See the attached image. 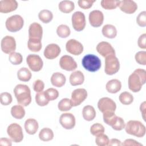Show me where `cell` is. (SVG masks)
Listing matches in <instances>:
<instances>
[{
  "label": "cell",
  "mask_w": 146,
  "mask_h": 146,
  "mask_svg": "<svg viewBox=\"0 0 146 146\" xmlns=\"http://www.w3.org/2000/svg\"><path fill=\"white\" fill-rule=\"evenodd\" d=\"M72 25L75 30L82 31L86 26V18L81 11H76L72 15Z\"/></svg>",
  "instance_id": "cell-10"
},
{
  "label": "cell",
  "mask_w": 146,
  "mask_h": 146,
  "mask_svg": "<svg viewBox=\"0 0 146 146\" xmlns=\"http://www.w3.org/2000/svg\"><path fill=\"white\" fill-rule=\"evenodd\" d=\"M98 107L99 111L102 113L107 112H115L116 104L111 98L104 97L99 99L98 101Z\"/></svg>",
  "instance_id": "cell-8"
},
{
  "label": "cell",
  "mask_w": 146,
  "mask_h": 146,
  "mask_svg": "<svg viewBox=\"0 0 146 146\" xmlns=\"http://www.w3.org/2000/svg\"><path fill=\"white\" fill-rule=\"evenodd\" d=\"M38 128V123L35 119L29 118L25 121V129L28 134L34 135L37 132Z\"/></svg>",
  "instance_id": "cell-22"
},
{
  "label": "cell",
  "mask_w": 146,
  "mask_h": 146,
  "mask_svg": "<svg viewBox=\"0 0 146 146\" xmlns=\"http://www.w3.org/2000/svg\"><path fill=\"white\" fill-rule=\"evenodd\" d=\"M119 100L124 105H129L133 102V96L129 92H123L119 95Z\"/></svg>",
  "instance_id": "cell-36"
},
{
  "label": "cell",
  "mask_w": 146,
  "mask_h": 146,
  "mask_svg": "<svg viewBox=\"0 0 146 146\" xmlns=\"http://www.w3.org/2000/svg\"><path fill=\"white\" fill-rule=\"evenodd\" d=\"M7 133L10 139L15 143H19L23 139V133L21 126L17 123L10 124L7 129Z\"/></svg>",
  "instance_id": "cell-7"
},
{
  "label": "cell",
  "mask_w": 146,
  "mask_h": 146,
  "mask_svg": "<svg viewBox=\"0 0 146 146\" xmlns=\"http://www.w3.org/2000/svg\"><path fill=\"white\" fill-rule=\"evenodd\" d=\"M136 22L139 26L145 27L146 26V11H143L139 14L136 18Z\"/></svg>",
  "instance_id": "cell-47"
},
{
  "label": "cell",
  "mask_w": 146,
  "mask_h": 146,
  "mask_svg": "<svg viewBox=\"0 0 146 146\" xmlns=\"http://www.w3.org/2000/svg\"><path fill=\"white\" fill-rule=\"evenodd\" d=\"M88 18L90 23L92 26L98 27L103 23L104 15L101 11L95 10L90 13Z\"/></svg>",
  "instance_id": "cell-16"
},
{
  "label": "cell",
  "mask_w": 146,
  "mask_h": 146,
  "mask_svg": "<svg viewBox=\"0 0 146 146\" xmlns=\"http://www.w3.org/2000/svg\"><path fill=\"white\" fill-rule=\"evenodd\" d=\"M125 123L123 118L120 117H117L115 123L112 126V128L115 131H121L125 128Z\"/></svg>",
  "instance_id": "cell-46"
},
{
  "label": "cell",
  "mask_w": 146,
  "mask_h": 146,
  "mask_svg": "<svg viewBox=\"0 0 146 146\" xmlns=\"http://www.w3.org/2000/svg\"><path fill=\"white\" fill-rule=\"evenodd\" d=\"M44 95L48 100L52 101L58 98L59 96V92L57 90L54 88H50L44 91Z\"/></svg>",
  "instance_id": "cell-42"
},
{
  "label": "cell",
  "mask_w": 146,
  "mask_h": 146,
  "mask_svg": "<svg viewBox=\"0 0 146 146\" xmlns=\"http://www.w3.org/2000/svg\"><path fill=\"white\" fill-rule=\"evenodd\" d=\"M58 7L60 11L64 13H70L74 10L75 5L71 1L64 0L60 2Z\"/></svg>",
  "instance_id": "cell-28"
},
{
  "label": "cell",
  "mask_w": 146,
  "mask_h": 146,
  "mask_svg": "<svg viewBox=\"0 0 146 146\" xmlns=\"http://www.w3.org/2000/svg\"><path fill=\"white\" fill-rule=\"evenodd\" d=\"M18 2L15 0L0 1V12L7 13L15 10L18 7Z\"/></svg>",
  "instance_id": "cell-21"
},
{
  "label": "cell",
  "mask_w": 146,
  "mask_h": 146,
  "mask_svg": "<svg viewBox=\"0 0 146 146\" xmlns=\"http://www.w3.org/2000/svg\"><path fill=\"white\" fill-rule=\"evenodd\" d=\"M66 82V76L62 73L54 72L51 77V84L56 87H61L64 85Z\"/></svg>",
  "instance_id": "cell-24"
},
{
  "label": "cell",
  "mask_w": 146,
  "mask_h": 146,
  "mask_svg": "<svg viewBox=\"0 0 146 146\" xmlns=\"http://www.w3.org/2000/svg\"><path fill=\"white\" fill-rule=\"evenodd\" d=\"M125 132L137 137H143L146 132L145 125L138 120H129L125 126Z\"/></svg>",
  "instance_id": "cell-3"
},
{
  "label": "cell",
  "mask_w": 146,
  "mask_h": 146,
  "mask_svg": "<svg viewBox=\"0 0 146 146\" xmlns=\"http://www.w3.org/2000/svg\"><path fill=\"white\" fill-rule=\"evenodd\" d=\"M102 32L105 37L110 39L115 38L117 35L116 27L113 25L110 24L105 25L102 28Z\"/></svg>",
  "instance_id": "cell-27"
},
{
  "label": "cell",
  "mask_w": 146,
  "mask_h": 146,
  "mask_svg": "<svg viewBox=\"0 0 146 146\" xmlns=\"http://www.w3.org/2000/svg\"><path fill=\"white\" fill-rule=\"evenodd\" d=\"M83 67L88 71L96 72L101 67L100 59L94 54H87L85 55L82 60Z\"/></svg>",
  "instance_id": "cell-4"
},
{
  "label": "cell",
  "mask_w": 146,
  "mask_h": 146,
  "mask_svg": "<svg viewBox=\"0 0 146 146\" xmlns=\"http://www.w3.org/2000/svg\"><path fill=\"white\" fill-rule=\"evenodd\" d=\"M98 52L103 57H106L110 55H115V51L111 44L105 41L100 42L96 46Z\"/></svg>",
  "instance_id": "cell-17"
},
{
  "label": "cell",
  "mask_w": 146,
  "mask_h": 146,
  "mask_svg": "<svg viewBox=\"0 0 146 146\" xmlns=\"http://www.w3.org/2000/svg\"><path fill=\"white\" fill-rule=\"evenodd\" d=\"M59 65L62 69L68 71H74L78 67L77 63L73 58L67 55H63L60 58Z\"/></svg>",
  "instance_id": "cell-14"
},
{
  "label": "cell",
  "mask_w": 146,
  "mask_h": 146,
  "mask_svg": "<svg viewBox=\"0 0 146 146\" xmlns=\"http://www.w3.org/2000/svg\"><path fill=\"white\" fill-rule=\"evenodd\" d=\"M35 102L36 104L41 107L47 105L49 103V100L47 99L44 95V91L38 92L35 95Z\"/></svg>",
  "instance_id": "cell-40"
},
{
  "label": "cell",
  "mask_w": 146,
  "mask_h": 146,
  "mask_svg": "<svg viewBox=\"0 0 146 146\" xmlns=\"http://www.w3.org/2000/svg\"><path fill=\"white\" fill-rule=\"evenodd\" d=\"M9 60L11 64L14 65H18L22 62L23 57L20 53L13 52L9 54Z\"/></svg>",
  "instance_id": "cell-39"
},
{
  "label": "cell",
  "mask_w": 146,
  "mask_h": 146,
  "mask_svg": "<svg viewBox=\"0 0 146 146\" xmlns=\"http://www.w3.org/2000/svg\"><path fill=\"white\" fill-rule=\"evenodd\" d=\"M121 145L123 146H127V145H131V146H142L143 145L136 141V140L131 139H128L124 140V141L121 144Z\"/></svg>",
  "instance_id": "cell-50"
},
{
  "label": "cell",
  "mask_w": 146,
  "mask_h": 146,
  "mask_svg": "<svg viewBox=\"0 0 146 146\" xmlns=\"http://www.w3.org/2000/svg\"><path fill=\"white\" fill-rule=\"evenodd\" d=\"M56 33L59 37L65 38L70 35L71 30L68 26L66 25H60L57 27Z\"/></svg>",
  "instance_id": "cell-37"
},
{
  "label": "cell",
  "mask_w": 146,
  "mask_h": 146,
  "mask_svg": "<svg viewBox=\"0 0 146 146\" xmlns=\"http://www.w3.org/2000/svg\"><path fill=\"white\" fill-rule=\"evenodd\" d=\"M121 88V83L117 79H113L109 80L106 85V90L111 94H115L119 92Z\"/></svg>",
  "instance_id": "cell-25"
},
{
  "label": "cell",
  "mask_w": 146,
  "mask_h": 146,
  "mask_svg": "<svg viewBox=\"0 0 146 146\" xmlns=\"http://www.w3.org/2000/svg\"><path fill=\"white\" fill-rule=\"evenodd\" d=\"M61 51L60 47L55 43L48 44L44 50V56L48 59H54L57 58Z\"/></svg>",
  "instance_id": "cell-19"
},
{
  "label": "cell",
  "mask_w": 146,
  "mask_h": 146,
  "mask_svg": "<svg viewBox=\"0 0 146 146\" xmlns=\"http://www.w3.org/2000/svg\"><path fill=\"white\" fill-rule=\"evenodd\" d=\"M58 109L60 111H67L71 109L72 105L71 103V100L68 98L62 99L58 103Z\"/></svg>",
  "instance_id": "cell-38"
},
{
  "label": "cell",
  "mask_w": 146,
  "mask_h": 146,
  "mask_svg": "<svg viewBox=\"0 0 146 146\" xmlns=\"http://www.w3.org/2000/svg\"><path fill=\"white\" fill-rule=\"evenodd\" d=\"M27 47L28 48L33 52H38L42 48L41 40L29 39Z\"/></svg>",
  "instance_id": "cell-33"
},
{
  "label": "cell",
  "mask_w": 146,
  "mask_h": 146,
  "mask_svg": "<svg viewBox=\"0 0 146 146\" xmlns=\"http://www.w3.org/2000/svg\"><path fill=\"white\" fill-rule=\"evenodd\" d=\"M119 7L122 11L129 14L134 13L137 9V3L131 0L120 1Z\"/></svg>",
  "instance_id": "cell-20"
},
{
  "label": "cell",
  "mask_w": 146,
  "mask_h": 146,
  "mask_svg": "<svg viewBox=\"0 0 146 146\" xmlns=\"http://www.w3.org/2000/svg\"><path fill=\"white\" fill-rule=\"evenodd\" d=\"M2 51L7 54L15 52L16 49V42L14 37L6 35L3 37L1 42Z\"/></svg>",
  "instance_id": "cell-9"
},
{
  "label": "cell",
  "mask_w": 146,
  "mask_h": 146,
  "mask_svg": "<svg viewBox=\"0 0 146 146\" xmlns=\"http://www.w3.org/2000/svg\"><path fill=\"white\" fill-rule=\"evenodd\" d=\"M59 122L64 128L71 129L75 125V117L71 113H64L60 115Z\"/></svg>",
  "instance_id": "cell-15"
},
{
  "label": "cell",
  "mask_w": 146,
  "mask_h": 146,
  "mask_svg": "<svg viewBox=\"0 0 146 146\" xmlns=\"http://www.w3.org/2000/svg\"><path fill=\"white\" fill-rule=\"evenodd\" d=\"M120 68V63L115 55H110L106 57L104 71L109 75L117 73Z\"/></svg>",
  "instance_id": "cell-6"
},
{
  "label": "cell",
  "mask_w": 146,
  "mask_h": 146,
  "mask_svg": "<svg viewBox=\"0 0 146 146\" xmlns=\"http://www.w3.org/2000/svg\"><path fill=\"white\" fill-rule=\"evenodd\" d=\"M135 60L139 64H146V52L145 51H141L137 52L135 55Z\"/></svg>",
  "instance_id": "cell-45"
},
{
  "label": "cell",
  "mask_w": 146,
  "mask_h": 146,
  "mask_svg": "<svg viewBox=\"0 0 146 146\" xmlns=\"http://www.w3.org/2000/svg\"><path fill=\"white\" fill-rule=\"evenodd\" d=\"M24 21L23 18L18 14L9 17L5 23L7 30L10 32H17L23 27Z\"/></svg>",
  "instance_id": "cell-5"
},
{
  "label": "cell",
  "mask_w": 146,
  "mask_h": 146,
  "mask_svg": "<svg viewBox=\"0 0 146 146\" xmlns=\"http://www.w3.org/2000/svg\"><path fill=\"white\" fill-rule=\"evenodd\" d=\"M66 48L67 52L74 55H79L83 51V46L82 44L74 39H71L67 42Z\"/></svg>",
  "instance_id": "cell-13"
},
{
  "label": "cell",
  "mask_w": 146,
  "mask_h": 146,
  "mask_svg": "<svg viewBox=\"0 0 146 146\" xmlns=\"http://www.w3.org/2000/svg\"><path fill=\"white\" fill-rule=\"evenodd\" d=\"M38 18L43 23H48L52 21L53 18V14L51 11L44 9L39 13Z\"/></svg>",
  "instance_id": "cell-32"
},
{
  "label": "cell",
  "mask_w": 146,
  "mask_h": 146,
  "mask_svg": "<svg viewBox=\"0 0 146 146\" xmlns=\"http://www.w3.org/2000/svg\"><path fill=\"white\" fill-rule=\"evenodd\" d=\"M11 140L6 137H2L0 139V145L11 146L12 145Z\"/></svg>",
  "instance_id": "cell-52"
},
{
  "label": "cell",
  "mask_w": 146,
  "mask_h": 146,
  "mask_svg": "<svg viewBox=\"0 0 146 146\" xmlns=\"http://www.w3.org/2000/svg\"><path fill=\"white\" fill-rule=\"evenodd\" d=\"M95 2V0H80L78 1V3L80 8L83 9H88L92 7L93 3Z\"/></svg>",
  "instance_id": "cell-49"
},
{
  "label": "cell",
  "mask_w": 146,
  "mask_h": 146,
  "mask_svg": "<svg viewBox=\"0 0 146 146\" xmlns=\"http://www.w3.org/2000/svg\"><path fill=\"white\" fill-rule=\"evenodd\" d=\"M33 87V90L35 92H40L43 91L44 88V83L42 80L40 79H37L34 82Z\"/></svg>",
  "instance_id": "cell-48"
},
{
  "label": "cell",
  "mask_w": 146,
  "mask_h": 146,
  "mask_svg": "<svg viewBox=\"0 0 146 146\" xmlns=\"http://www.w3.org/2000/svg\"><path fill=\"white\" fill-rule=\"evenodd\" d=\"M109 141L110 140L108 137L106 135L104 134L103 133L96 136L95 143L96 145L98 146L108 145Z\"/></svg>",
  "instance_id": "cell-41"
},
{
  "label": "cell",
  "mask_w": 146,
  "mask_h": 146,
  "mask_svg": "<svg viewBox=\"0 0 146 146\" xmlns=\"http://www.w3.org/2000/svg\"><path fill=\"white\" fill-rule=\"evenodd\" d=\"M87 97V92L84 88H77L71 94V103L72 107L79 106Z\"/></svg>",
  "instance_id": "cell-12"
},
{
  "label": "cell",
  "mask_w": 146,
  "mask_h": 146,
  "mask_svg": "<svg viewBox=\"0 0 146 146\" xmlns=\"http://www.w3.org/2000/svg\"><path fill=\"white\" fill-rule=\"evenodd\" d=\"M145 40H146V34L144 33L143 34L141 35L138 39L137 44L140 48H143V49L146 48Z\"/></svg>",
  "instance_id": "cell-51"
},
{
  "label": "cell",
  "mask_w": 146,
  "mask_h": 146,
  "mask_svg": "<svg viewBox=\"0 0 146 146\" xmlns=\"http://www.w3.org/2000/svg\"><path fill=\"white\" fill-rule=\"evenodd\" d=\"M121 141L119 139H112L109 141L108 145H116V146H120L121 145Z\"/></svg>",
  "instance_id": "cell-53"
},
{
  "label": "cell",
  "mask_w": 146,
  "mask_h": 146,
  "mask_svg": "<svg viewBox=\"0 0 146 146\" xmlns=\"http://www.w3.org/2000/svg\"><path fill=\"white\" fill-rule=\"evenodd\" d=\"M11 114L13 117L17 119H21L25 115V110L21 105H15L11 108Z\"/></svg>",
  "instance_id": "cell-29"
},
{
  "label": "cell",
  "mask_w": 146,
  "mask_h": 146,
  "mask_svg": "<svg viewBox=\"0 0 146 146\" xmlns=\"http://www.w3.org/2000/svg\"><path fill=\"white\" fill-rule=\"evenodd\" d=\"M54 132L49 128H43L39 133V138L43 141H48L53 139Z\"/></svg>",
  "instance_id": "cell-30"
},
{
  "label": "cell",
  "mask_w": 146,
  "mask_h": 146,
  "mask_svg": "<svg viewBox=\"0 0 146 146\" xmlns=\"http://www.w3.org/2000/svg\"><path fill=\"white\" fill-rule=\"evenodd\" d=\"M146 71L141 68H137L132 73L128 80L129 89L133 92H137L141 89L142 86L145 83Z\"/></svg>",
  "instance_id": "cell-1"
},
{
  "label": "cell",
  "mask_w": 146,
  "mask_h": 146,
  "mask_svg": "<svg viewBox=\"0 0 146 146\" xmlns=\"http://www.w3.org/2000/svg\"><path fill=\"white\" fill-rule=\"evenodd\" d=\"M32 74L31 71L26 67H22L17 72V76L19 80L28 82L31 79Z\"/></svg>",
  "instance_id": "cell-31"
},
{
  "label": "cell",
  "mask_w": 146,
  "mask_h": 146,
  "mask_svg": "<svg viewBox=\"0 0 146 146\" xmlns=\"http://www.w3.org/2000/svg\"><path fill=\"white\" fill-rule=\"evenodd\" d=\"M140 112H141L142 114V117L144 119V120H145V102H143L140 107Z\"/></svg>",
  "instance_id": "cell-54"
},
{
  "label": "cell",
  "mask_w": 146,
  "mask_h": 146,
  "mask_svg": "<svg viewBox=\"0 0 146 146\" xmlns=\"http://www.w3.org/2000/svg\"><path fill=\"white\" fill-rule=\"evenodd\" d=\"M82 115L84 120L90 121L95 119L96 116V111L93 106L87 105L83 107Z\"/></svg>",
  "instance_id": "cell-26"
},
{
  "label": "cell",
  "mask_w": 146,
  "mask_h": 146,
  "mask_svg": "<svg viewBox=\"0 0 146 146\" xmlns=\"http://www.w3.org/2000/svg\"><path fill=\"white\" fill-rule=\"evenodd\" d=\"M120 1L118 0H102L100 4L102 7L106 10H113L119 6Z\"/></svg>",
  "instance_id": "cell-35"
},
{
  "label": "cell",
  "mask_w": 146,
  "mask_h": 146,
  "mask_svg": "<svg viewBox=\"0 0 146 146\" xmlns=\"http://www.w3.org/2000/svg\"><path fill=\"white\" fill-rule=\"evenodd\" d=\"M26 62L30 70L34 72L40 71L43 66L42 59L36 54H29L27 56Z\"/></svg>",
  "instance_id": "cell-11"
},
{
  "label": "cell",
  "mask_w": 146,
  "mask_h": 146,
  "mask_svg": "<svg viewBox=\"0 0 146 146\" xmlns=\"http://www.w3.org/2000/svg\"><path fill=\"white\" fill-rule=\"evenodd\" d=\"M43 35V29L41 25L37 23H32L29 28V39L41 40Z\"/></svg>",
  "instance_id": "cell-18"
},
{
  "label": "cell",
  "mask_w": 146,
  "mask_h": 146,
  "mask_svg": "<svg viewBox=\"0 0 146 146\" xmlns=\"http://www.w3.org/2000/svg\"><path fill=\"white\" fill-rule=\"evenodd\" d=\"M70 83L72 86H75L82 84L84 81V76L80 71L72 72L70 76Z\"/></svg>",
  "instance_id": "cell-23"
},
{
  "label": "cell",
  "mask_w": 146,
  "mask_h": 146,
  "mask_svg": "<svg viewBox=\"0 0 146 146\" xmlns=\"http://www.w3.org/2000/svg\"><path fill=\"white\" fill-rule=\"evenodd\" d=\"M15 96L19 104L26 107L29 105L31 102V91L28 86L25 84H17L14 89Z\"/></svg>",
  "instance_id": "cell-2"
},
{
  "label": "cell",
  "mask_w": 146,
  "mask_h": 146,
  "mask_svg": "<svg viewBox=\"0 0 146 146\" xmlns=\"http://www.w3.org/2000/svg\"><path fill=\"white\" fill-rule=\"evenodd\" d=\"M103 114L104 123L112 127L115 123L117 117V116L115 114V112H107L103 113Z\"/></svg>",
  "instance_id": "cell-34"
},
{
  "label": "cell",
  "mask_w": 146,
  "mask_h": 146,
  "mask_svg": "<svg viewBox=\"0 0 146 146\" xmlns=\"http://www.w3.org/2000/svg\"><path fill=\"white\" fill-rule=\"evenodd\" d=\"M13 98L11 95L7 92H4L0 95V102L3 106H8L12 102Z\"/></svg>",
  "instance_id": "cell-44"
},
{
  "label": "cell",
  "mask_w": 146,
  "mask_h": 146,
  "mask_svg": "<svg viewBox=\"0 0 146 146\" xmlns=\"http://www.w3.org/2000/svg\"><path fill=\"white\" fill-rule=\"evenodd\" d=\"M104 126L100 123H95L91 125L90 128V132L94 136H97L100 133L104 132Z\"/></svg>",
  "instance_id": "cell-43"
}]
</instances>
